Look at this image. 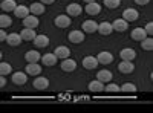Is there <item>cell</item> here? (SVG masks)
Here are the masks:
<instances>
[{
    "label": "cell",
    "mask_w": 153,
    "mask_h": 113,
    "mask_svg": "<svg viewBox=\"0 0 153 113\" xmlns=\"http://www.w3.org/2000/svg\"><path fill=\"white\" fill-rule=\"evenodd\" d=\"M123 18L126 21H136L139 18V12L135 9V8H127L124 12H123Z\"/></svg>",
    "instance_id": "cell-1"
},
{
    "label": "cell",
    "mask_w": 153,
    "mask_h": 113,
    "mask_svg": "<svg viewBox=\"0 0 153 113\" xmlns=\"http://www.w3.org/2000/svg\"><path fill=\"white\" fill-rule=\"evenodd\" d=\"M38 17L37 16H34V14H29V16H26L23 18V26L25 28H31V29H35L37 26H38Z\"/></svg>",
    "instance_id": "cell-2"
},
{
    "label": "cell",
    "mask_w": 153,
    "mask_h": 113,
    "mask_svg": "<svg viewBox=\"0 0 153 113\" xmlns=\"http://www.w3.org/2000/svg\"><path fill=\"white\" fill-rule=\"evenodd\" d=\"M32 86H34V89H37V90H46L49 87V80L46 77H37L34 80Z\"/></svg>",
    "instance_id": "cell-3"
},
{
    "label": "cell",
    "mask_w": 153,
    "mask_h": 113,
    "mask_svg": "<svg viewBox=\"0 0 153 113\" xmlns=\"http://www.w3.org/2000/svg\"><path fill=\"white\" fill-rule=\"evenodd\" d=\"M97 60H98V64H104V66H107V64H110V63L113 61V55H112L109 51H103V52H100V54H98Z\"/></svg>",
    "instance_id": "cell-4"
},
{
    "label": "cell",
    "mask_w": 153,
    "mask_h": 113,
    "mask_svg": "<svg viewBox=\"0 0 153 113\" xmlns=\"http://www.w3.org/2000/svg\"><path fill=\"white\" fill-rule=\"evenodd\" d=\"M28 81V73L26 72H14L12 73V83L17 86H23Z\"/></svg>",
    "instance_id": "cell-5"
},
{
    "label": "cell",
    "mask_w": 153,
    "mask_h": 113,
    "mask_svg": "<svg viewBox=\"0 0 153 113\" xmlns=\"http://www.w3.org/2000/svg\"><path fill=\"white\" fill-rule=\"evenodd\" d=\"M54 24L57 28H68V26H71V17L69 16H65V14H61V16H58V17H55V20H54Z\"/></svg>",
    "instance_id": "cell-6"
},
{
    "label": "cell",
    "mask_w": 153,
    "mask_h": 113,
    "mask_svg": "<svg viewBox=\"0 0 153 113\" xmlns=\"http://www.w3.org/2000/svg\"><path fill=\"white\" fill-rule=\"evenodd\" d=\"M118 70L121 73H132L135 70V64L133 61H127V60H123L120 64H118Z\"/></svg>",
    "instance_id": "cell-7"
},
{
    "label": "cell",
    "mask_w": 153,
    "mask_h": 113,
    "mask_svg": "<svg viewBox=\"0 0 153 113\" xmlns=\"http://www.w3.org/2000/svg\"><path fill=\"white\" fill-rule=\"evenodd\" d=\"M68 38H69V41H72L75 44H80V43L84 41V32L83 31H71Z\"/></svg>",
    "instance_id": "cell-8"
},
{
    "label": "cell",
    "mask_w": 153,
    "mask_h": 113,
    "mask_svg": "<svg viewBox=\"0 0 153 113\" xmlns=\"http://www.w3.org/2000/svg\"><path fill=\"white\" fill-rule=\"evenodd\" d=\"M66 12H68V16L72 18V17L80 16L81 12H83V8H81V5H78V3H71V5H68Z\"/></svg>",
    "instance_id": "cell-9"
},
{
    "label": "cell",
    "mask_w": 153,
    "mask_h": 113,
    "mask_svg": "<svg viewBox=\"0 0 153 113\" xmlns=\"http://www.w3.org/2000/svg\"><path fill=\"white\" fill-rule=\"evenodd\" d=\"M61 69L65 70V72H74L76 69V61L72 60L71 57L65 58V60L61 61Z\"/></svg>",
    "instance_id": "cell-10"
},
{
    "label": "cell",
    "mask_w": 153,
    "mask_h": 113,
    "mask_svg": "<svg viewBox=\"0 0 153 113\" xmlns=\"http://www.w3.org/2000/svg\"><path fill=\"white\" fill-rule=\"evenodd\" d=\"M83 66H84L87 70H92V69L98 67V60H97V57H92V55L84 57V58H83Z\"/></svg>",
    "instance_id": "cell-11"
},
{
    "label": "cell",
    "mask_w": 153,
    "mask_h": 113,
    "mask_svg": "<svg viewBox=\"0 0 153 113\" xmlns=\"http://www.w3.org/2000/svg\"><path fill=\"white\" fill-rule=\"evenodd\" d=\"M81 28H83V32H86V34H94L98 29V23L94 20H86V21H83Z\"/></svg>",
    "instance_id": "cell-12"
},
{
    "label": "cell",
    "mask_w": 153,
    "mask_h": 113,
    "mask_svg": "<svg viewBox=\"0 0 153 113\" xmlns=\"http://www.w3.org/2000/svg\"><path fill=\"white\" fill-rule=\"evenodd\" d=\"M84 11L87 12L89 16H98L100 12H101V5H98L97 2H91V3H87Z\"/></svg>",
    "instance_id": "cell-13"
},
{
    "label": "cell",
    "mask_w": 153,
    "mask_h": 113,
    "mask_svg": "<svg viewBox=\"0 0 153 113\" xmlns=\"http://www.w3.org/2000/svg\"><path fill=\"white\" fill-rule=\"evenodd\" d=\"M12 12H14V16H16V17H19L20 20L31 14V12H29V8H28V6H25V5H17V6H16V9L12 11Z\"/></svg>",
    "instance_id": "cell-14"
},
{
    "label": "cell",
    "mask_w": 153,
    "mask_h": 113,
    "mask_svg": "<svg viewBox=\"0 0 153 113\" xmlns=\"http://www.w3.org/2000/svg\"><path fill=\"white\" fill-rule=\"evenodd\" d=\"M127 24H129V21H126L124 18H117L112 23V28H113V31H117V32H126Z\"/></svg>",
    "instance_id": "cell-15"
},
{
    "label": "cell",
    "mask_w": 153,
    "mask_h": 113,
    "mask_svg": "<svg viewBox=\"0 0 153 113\" xmlns=\"http://www.w3.org/2000/svg\"><path fill=\"white\" fill-rule=\"evenodd\" d=\"M55 57L57 58H61V60H65L71 55V51H69V47L68 46H57L55 47V51H54Z\"/></svg>",
    "instance_id": "cell-16"
},
{
    "label": "cell",
    "mask_w": 153,
    "mask_h": 113,
    "mask_svg": "<svg viewBox=\"0 0 153 113\" xmlns=\"http://www.w3.org/2000/svg\"><path fill=\"white\" fill-rule=\"evenodd\" d=\"M101 35H110L113 32V28H112V23L109 21H103V23H100L98 24V29H97Z\"/></svg>",
    "instance_id": "cell-17"
},
{
    "label": "cell",
    "mask_w": 153,
    "mask_h": 113,
    "mask_svg": "<svg viewBox=\"0 0 153 113\" xmlns=\"http://www.w3.org/2000/svg\"><path fill=\"white\" fill-rule=\"evenodd\" d=\"M32 41H34V44H35L37 47H46V46L49 44V38H48V35H45V34L35 35Z\"/></svg>",
    "instance_id": "cell-18"
},
{
    "label": "cell",
    "mask_w": 153,
    "mask_h": 113,
    "mask_svg": "<svg viewBox=\"0 0 153 113\" xmlns=\"http://www.w3.org/2000/svg\"><path fill=\"white\" fill-rule=\"evenodd\" d=\"M26 73L28 75H32V77H37V75L42 73V66H38V63H28Z\"/></svg>",
    "instance_id": "cell-19"
},
{
    "label": "cell",
    "mask_w": 153,
    "mask_h": 113,
    "mask_svg": "<svg viewBox=\"0 0 153 113\" xmlns=\"http://www.w3.org/2000/svg\"><path fill=\"white\" fill-rule=\"evenodd\" d=\"M16 6H17L16 0H2V2H0V8L5 12H12L16 9Z\"/></svg>",
    "instance_id": "cell-20"
},
{
    "label": "cell",
    "mask_w": 153,
    "mask_h": 113,
    "mask_svg": "<svg viewBox=\"0 0 153 113\" xmlns=\"http://www.w3.org/2000/svg\"><path fill=\"white\" fill-rule=\"evenodd\" d=\"M35 35H37V34H35V29H31V28H25V29H22V32H20L22 40H25V41H32Z\"/></svg>",
    "instance_id": "cell-21"
},
{
    "label": "cell",
    "mask_w": 153,
    "mask_h": 113,
    "mask_svg": "<svg viewBox=\"0 0 153 113\" xmlns=\"http://www.w3.org/2000/svg\"><path fill=\"white\" fill-rule=\"evenodd\" d=\"M8 44H11V46H19L20 43H22V37H20V34H16V32H11L9 35H6V40H5Z\"/></svg>",
    "instance_id": "cell-22"
},
{
    "label": "cell",
    "mask_w": 153,
    "mask_h": 113,
    "mask_svg": "<svg viewBox=\"0 0 153 113\" xmlns=\"http://www.w3.org/2000/svg\"><path fill=\"white\" fill-rule=\"evenodd\" d=\"M89 90L94 92V93L104 92V83H101V81H98V80L91 81V83H89Z\"/></svg>",
    "instance_id": "cell-23"
},
{
    "label": "cell",
    "mask_w": 153,
    "mask_h": 113,
    "mask_svg": "<svg viewBox=\"0 0 153 113\" xmlns=\"http://www.w3.org/2000/svg\"><path fill=\"white\" fill-rule=\"evenodd\" d=\"M130 37H132L133 40H136V41H141V40H144L146 37H147V34H146L144 28H135V29L132 31Z\"/></svg>",
    "instance_id": "cell-24"
},
{
    "label": "cell",
    "mask_w": 153,
    "mask_h": 113,
    "mask_svg": "<svg viewBox=\"0 0 153 113\" xmlns=\"http://www.w3.org/2000/svg\"><path fill=\"white\" fill-rule=\"evenodd\" d=\"M97 78H98V81H101V83H109V81H112L113 77H112V72H110V70L103 69V70H100V72H98Z\"/></svg>",
    "instance_id": "cell-25"
},
{
    "label": "cell",
    "mask_w": 153,
    "mask_h": 113,
    "mask_svg": "<svg viewBox=\"0 0 153 113\" xmlns=\"http://www.w3.org/2000/svg\"><path fill=\"white\" fill-rule=\"evenodd\" d=\"M29 12H31V14H34V16H40V14H43V12H45V5L40 2V3H38V2H34L31 6H29Z\"/></svg>",
    "instance_id": "cell-26"
},
{
    "label": "cell",
    "mask_w": 153,
    "mask_h": 113,
    "mask_svg": "<svg viewBox=\"0 0 153 113\" xmlns=\"http://www.w3.org/2000/svg\"><path fill=\"white\" fill-rule=\"evenodd\" d=\"M120 55H121V58H123V60L133 61V60H135V57H136V52L133 51V49H130V47H126V49H123V51L120 52Z\"/></svg>",
    "instance_id": "cell-27"
},
{
    "label": "cell",
    "mask_w": 153,
    "mask_h": 113,
    "mask_svg": "<svg viewBox=\"0 0 153 113\" xmlns=\"http://www.w3.org/2000/svg\"><path fill=\"white\" fill-rule=\"evenodd\" d=\"M40 60H42V63H43L45 66L49 67V66H55V63H57L58 58L55 57V54H46V55H43Z\"/></svg>",
    "instance_id": "cell-28"
},
{
    "label": "cell",
    "mask_w": 153,
    "mask_h": 113,
    "mask_svg": "<svg viewBox=\"0 0 153 113\" xmlns=\"http://www.w3.org/2000/svg\"><path fill=\"white\" fill-rule=\"evenodd\" d=\"M25 58H26L28 63H38V61H40V58H42V55L38 54L37 51H28L26 55H25Z\"/></svg>",
    "instance_id": "cell-29"
},
{
    "label": "cell",
    "mask_w": 153,
    "mask_h": 113,
    "mask_svg": "<svg viewBox=\"0 0 153 113\" xmlns=\"http://www.w3.org/2000/svg\"><path fill=\"white\" fill-rule=\"evenodd\" d=\"M120 92H124V93H135L136 92V86L133 83H126L120 87Z\"/></svg>",
    "instance_id": "cell-30"
},
{
    "label": "cell",
    "mask_w": 153,
    "mask_h": 113,
    "mask_svg": "<svg viewBox=\"0 0 153 113\" xmlns=\"http://www.w3.org/2000/svg\"><path fill=\"white\" fill-rule=\"evenodd\" d=\"M11 72H12V66L9 63L0 61V75H9Z\"/></svg>",
    "instance_id": "cell-31"
},
{
    "label": "cell",
    "mask_w": 153,
    "mask_h": 113,
    "mask_svg": "<svg viewBox=\"0 0 153 113\" xmlns=\"http://www.w3.org/2000/svg\"><path fill=\"white\" fill-rule=\"evenodd\" d=\"M12 24V18L9 17V16H0V28L2 29H5V28H9Z\"/></svg>",
    "instance_id": "cell-32"
},
{
    "label": "cell",
    "mask_w": 153,
    "mask_h": 113,
    "mask_svg": "<svg viewBox=\"0 0 153 113\" xmlns=\"http://www.w3.org/2000/svg\"><path fill=\"white\" fill-rule=\"evenodd\" d=\"M141 47L144 51H152L153 49V38L152 37H146L144 40H141Z\"/></svg>",
    "instance_id": "cell-33"
},
{
    "label": "cell",
    "mask_w": 153,
    "mask_h": 113,
    "mask_svg": "<svg viewBox=\"0 0 153 113\" xmlns=\"http://www.w3.org/2000/svg\"><path fill=\"white\" fill-rule=\"evenodd\" d=\"M104 90H106V92H109V93H118V92H120V87H118L117 84H113V83H110V81H109V83H107V86L104 87Z\"/></svg>",
    "instance_id": "cell-34"
},
{
    "label": "cell",
    "mask_w": 153,
    "mask_h": 113,
    "mask_svg": "<svg viewBox=\"0 0 153 113\" xmlns=\"http://www.w3.org/2000/svg\"><path fill=\"white\" fill-rule=\"evenodd\" d=\"M104 5L109 8V9H115L121 5V0H104Z\"/></svg>",
    "instance_id": "cell-35"
},
{
    "label": "cell",
    "mask_w": 153,
    "mask_h": 113,
    "mask_svg": "<svg viewBox=\"0 0 153 113\" xmlns=\"http://www.w3.org/2000/svg\"><path fill=\"white\" fill-rule=\"evenodd\" d=\"M144 31H146V34H147V35H152V34H153V23H152V21H149V23L146 24Z\"/></svg>",
    "instance_id": "cell-36"
},
{
    "label": "cell",
    "mask_w": 153,
    "mask_h": 113,
    "mask_svg": "<svg viewBox=\"0 0 153 113\" xmlns=\"http://www.w3.org/2000/svg\"><path fill=\"white\" fill-rule=\"evenodd\" d=\"M135 3L139 5V6H146V5L150 3V0H135Z\"/></svg>",
    "instance_id": "cell-37"
},
{
    "label": "cell",
    "mask_w": 153,
    "mask_h": 113,
    "mask_svg": "<svg viewBox=\"0 0 153 113\" xmlns=\"http://www.w3.org/2000/svg\"><path fill=\"white\" fill-rule=\"evenodd\" d=\"M6 35H8V34H6V32H5V31L2 29V28H0V43L6 40Z\"/></svg>",
    "instance_id": "cell-38"
},
{
    "label": "cell",
    "mask_w": 153,
    "mask_h": 113,
    "mask_svg": "<svg viewBox=\"0 0 153 113\" xmlns=\"http://www.w3.org/2000/svg\"><path fill=\"white\" fill-rule=\"evenodd\" d=\"M5 86H6V78H5V75H0V89Z\"/></svg>",
    "instance_id": "cell-39"
},
{
    "label": "cell",
    "mask_w": 153,
    "mask_h": 113,
    "mask_svg": "<svg viewBox=\"0 0 153 113\" xmlns=\"http://www.w3.org/2000/svg\"><path fill=\"white\" fill-rule=\"evenodd\" d=\"M55 0H42V3L43 5H51V3H54Z\"/></svg>",
    "instance_id": "cell-40"
},
{
    "label": "cell",
    "mask_w": 153,
    "mask_h": 113,
    "mask_svg": "<svg viewBox=\"0 0 153 113\" xmlns=\"http://www.w3.org/2000/svg\"><path fill=\"white\" fill-rule=\"evenodd\" d=\"M83 2H86V3H91V2H97V0H83Z\"/></svg>",
    "instance_id": "cell-41"
},
{
    "label": "cell",
    "mask_w": 153,
    "mask_h": 113,
    "mask_svg": "<svg viewBox=\"0 0 153 113\" xmlns=\"http://www.w3.org/2000/svg\"><path fill=\"white\" fill-rule=\"evenodd\" d=\"M2 57H3V54H2V52H0V61H2Z\"/></svg>",
    "instance_id": "cell-42"
},
{
    "label": "cell",
    "mask_w": 153,
    "mask_h": 113,
    "mask_svg": "<svg viewBox=\"0 0 153 113\" xmlns=\"http://www.w3.org/2000/svg\"><path fill=\"white\" fill-rule=\"evenodd\" d=\"M0 2H2V0H0Z\"/></svg>",
    "instance_id": "cell-43"
},
{
    "label": "cell",
    "mask_w": 153,
    "mask_h": 113,
    "mask_svg": "<svg viewBox=\"0 0 153 113\" xmlns=\"http://www.w3.org/2000/svg\"><path fill=\"white\" fill-rule=\"evenodd\" d=\"M32 2H34V0H32Z\"/></svg>",
    "instance_id": "cell-44"
}]
</instances>
